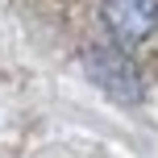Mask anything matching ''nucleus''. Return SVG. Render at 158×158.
<instances>
[{
    "label": "nucleus",
    "mask_w": 158,
    "mask_h": 158,
    "mask_svg": "<svg viewBox=\"0 0 158 158\" xmlns=\"http://www.w3.org/2000/svg\"><path fill=\"white\" fill-rule=\"evenodd\" d=\"M100 17L117 46H142L158 29V0H104Z\"/></svg>",
    "instance_id": "obj_1"
},
{
    "label": "nucleus",
    "mask_w": 158,
    "mask_h": 158,
    "mask_svg": "<svg viewBox=\"0 0 158 158\" xmlns=\"http://www.w3.org/2000/svg\"><path fill=\"white\" fill-rule=\"evenodd\" d=\"M87 63H92V79L104 87V92H112L117 100H142L137 71L125 63V54H121V50H92V54H87Z\"/></svg>",
    "instance_id": "obj_2"
}]
</instances>
